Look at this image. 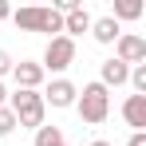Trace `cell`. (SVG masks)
<instances>
[{"instance_id":"9c48e42d","label":"cell","mask_w":146,"mask_h":146,"mask_svg":"<svg viewBox=\"0 0 146 146\" xmlns=\"http://www.w3.org/2000/svg\"><path fill=\"white\" fill-rule=\"evenodd\" d=\"M122 119H126V126H134V130H146V95H126Z\"/></svg>"},{"instance_id":"ffe728a7","label":"cell","mask_w":146,"mask_h":146,"mask_svg":"<svg viewBox=\"0 0 146 146\" xmlns=\"http://www.w3.org/2000/svg\"><path fill=\"white\" fill-rule=\"evenodd\" d=\"M63 146H67V142H63Z\"/></svg>"},{"instance_id":"8992f818","label":"cell","mask_w":146,"mask_h":146,"mask_svg":"<svg viewBox=\"0 0 146 146\" xmlns=\"http://www.w3.org/2000/svg\"><path fill=\"white\" fill-rule=\"evenodd\" d=\"M44 95V107H55V111H67V107H75V95H79V87H75L71 79H51L48 87L40 91Z\"/></svg>"},{"instance_id":"3957f363","label":"cell","mask_w":146,"mask_h":146,"mask_svg":"<svg viewBox=\"0 0 146 146\" xmlns=\"http://www.w3.org/2000/svg\"><path fill=\"white\" fill-rule=\"evenodd\" d=\"M8 111L16 115V126H28V130H40L44 126V115H48L40 91H12L8 95Z\"/></svg>"},{"instance_id":"30bf717a","label":"cell","mask_w":146,"mask_h":146,"mask_svg":"<svg viewBox=\"0 0 146 146\" xmlns=\"http://www.w3.org/2000/svg\"><path fill=\"white\" fill-rule=\"evenodd\" d=\"M91 20H95V16H91L87 8L67 12V16H63V36H67V40H75V36H83V32H91Z\"/></svg>"},{"instance_id":"5b68a950","label":"cell","mask_w":146,"mask_h":146,"mask_svg":"<svg viewBox=\"0 0 146 146\" xmlns=\"http://www.w3.org/2000/svg\"><path fill=\"white\" fill-rule=\"evenodd\" d=\"M115 59H119V63H126V67L146 63V40L138 36V32H122L119 40H115Z\"/></svg>"},{"instance_id":"2e32d148","label":"cell","mask_w":146,"mask_h":146,"mask_svg":"<svg viewBox=\"0 0 146 146\" xmlns=\"http://www.w3.org/2000/svg\"><path fill=\"white\" fill-rule=\"evenodd\" d=\"M126 146H146V130H134V134H130V142Z\"/></svg>"},{"instance_id":"7a4b0ae2","label":"cell","mask_w":146,"mask_h":146,"mask_svg":"<svg viewBox=\"0 0 146 146\" xmlns=\"http://www.w3.org/2000/svg\"><path fill=\"white\" fill-rule=\"evenodd\" d=\"M75 111H79V119L87 122V126L107 122V115H111V91H107L103 83H87V87L75 95Z\"/></svg>"},{"instance_id":"ac0fdd59","label":"cell","mask_w":146,"mask_h":146,"mask_svg":"<svg viewBox=\"0 0 146 146\" xmlns=\"http://www.w3.org/2000/svg\"><path fill=\"white\" fill-rule=\"evenodd\" d=\"M0 107H8V87H4V79H0Z\"/></svg>"},{"instance_id":"4fadbf2b","label":"cell","mask_w":146,"mask_h":146,"mask_svg":"<svg viewBox=\"0 0 146 146\" xmlns=\"http://www.w3.org/2000/svg\"><path fill=\"white\" fill-rule=\"evenodd\" d=\"M36 146H63V130H59V126H48V122H44V126L36 130Z\"/></svg>"},{"instance_id":"9a60e30c","label":"cell","mask_w":146,"mask_h":146,"mask_svg":"<svg viewBox=\"0 0 146 146\" xmlns=\"http://www.w3.org/2000/svg\"><path fill=\"white\" fill-rule=\"evenodd\" d=\"M12 63H16V59H12L8 51L0 48V79H4V75H12Z\"/></svg>"},{"instance_id":"ba28073f","label":"cell","mask_w":146,"mask_h":146,"mask_svg":"<svg viewBox=\"0 0 146 146\" xmlns=\"http://www.w3.org/2000/svg\"><path fill=\"white\" fill-rule=\"evenodd\" d=\"M126 79H130V67H126V63H119L115 55L103 59V67H99V83H103L107 91H111V87H122Z\"/></svg>"},{"instance_id":"e0dca14e","label":"cell","mask_w":146,"mask_h":146,"mask_svg":"<svg viewBox=\"0 0 146 146\" xmlns=\"http://www.w3.org/2000/svg\"><path fill=\"white\" fill-rule=\"evenodd\" d=\"M0 20H12V4L8 0H0Z\"/></svg>"},{"instance_id":"52a82bcc","label":"cell","mask_w":146,"mask_h":146,"mask_svg":"<svg viewBox=\"0 0 146 146\" xmlns=\"http://www.w3.org/2000/svg\"><path fill=\"white\" fill-rule=\"evenodd\" d=\"M44 67L36 63V59H20V63H12V83H16V91H40L44 87Z\"/></svg>"},{"instance_id":"d6986e66","label":"cell","mask_w":146,"mask_h":146,"mask_svg":"<svg viewBox=\"0 0 146 146\" xmlns=\"http://www.w3.org/2000/svg\"><path fill=\"white\" fill-rule=\"evenodd\" d=\"M91 146H111V142H107V138H95V142H91Z\"/></svg>"},{"instance_id":"7c38bea8","label":"cell","mask_w":146,"mask_h":146,"mask_svg":"<svg viewBox=\"0 0 146 146\" xmlns=\"http://www.w3.org/2000/svg\"><path fill=\"white\" fill-rule=\"evenodd\" d=\"M142 16V0H115V8H111V20L119 24V20H138Z\"/></svg>"},{"instance_id":"6da1fadb","label":"cell","mask_w":146,"mask_h":146,"mask_svg":"<svg viewBox=\"0 0 146 146\" xmlns=\"http://www.w3.org/2000/svg\"><path fill=\"white\" fill-rule=\"evenodd\" d=\"M12 24L20 32H48L51 40L63 36V16L55 8H40V4H28V8H16L12 12Z\"/></svg>"},{"instance_id":"8fae6325","label":"cell","mask_w":146,"mask_h":146,"mask_svg":"<svg viewBox=\"0 0 146 146\" xmlns=\"http://www.w3.org/2000/svg\"><path fill=\"white\" fill-rule=\"evenodd\" d=\"M91 36H95V44H107V48H111V44L122 36V28L115 24L111 16H99V20H91Z\"/></svg>"},{"instance_id":"277c9868","label":"cell","mask_w":146,"mask_h":146,"mask_svg":"<svg viewBox=\"0 0 146 146\" xmlns=\"http://www.w3.org/2000/svg\"><path fill=\"white\" fill-rule=\"evenodd\" d=\"M75 63V40H67V36H55V40H48V48H44V59H40V67H44V75H59L67 71Z\"/></svg>"},{"instance_id":"5bb4252c","label":"cell","mask_w":146,"mask_h":146,"mask_svg":"<svg viewBox=\"0 0 146 146\" xmlns=\"http://www.w3.org/2000/svg\"><path fill=\"white\" fill-rule=\"evenodd\" d=\"M12 130H16V115H12L8 107H0V138H8Z\"/></svg>"}]
</instances>
